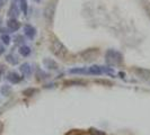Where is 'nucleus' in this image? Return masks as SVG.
I'll return each mask as SVG.
<instances>
[{
  "label": "nucleus",
  "mask_w": 150,
  "mask_h": 135,
  "mask_svg": "<svg viewBox=\"0 0 150 135\" xmlns=\"http://www.w3.org/2000/svg\"><path fill=\"white\" fill-rule=\"evenodd\" d=\"M2 39H4V42H5L6 44L9 43V37H8V36H2Z\"/></svg>",
  "instance_id": "dca6fc26"
},
{
  "label": "nucleus",
  "mask_w": 150,
  "mask_h": 135,
  "mask_svg": "<svg viewBox=\"0 0 150 135\" xmlns=\"http://www.w3.org/2000/svg\"><path fill=\"white\" fill-rule=\"evenodd\" d=\"M148 16H149V18H150V10H148Z\"/></svg>",
  "instance_id": "f3484780"
},
{
  "label": "nucleus",
  "mask_w": 150,
  "mask_h": 135,
  "mask_svg": "<svg viewBox=\"0 0 150 135\" xmlns=\"http://www.w3.org/2000/svg\"><path fill=\"white\" fill-rule=\"evenodd\" d=\"M8 80L13 83H17L21 81V77L17 75L16 72H10V73L8 75Z\"/></svg>",
  "instance_id": "9d476101"
},
{
  "label": "nucleus",
  "mask_w": 150,
  "mask_h": 135,
  "mask_svg": "<svg viewBox=\"0 0 150 135\" xmlns=\"http://www.w3.org/2000/svg\"><path fill=\"white\" fill-rule=\"evenodd\" d=\"M21 8H22V10L25 14L27 13V2H26V0H22L21 1Z\"/></svg>",
  "instance_id": "2eb2a0df"
},
{
  "label": "nucleus",
  "mask_w": 150,
  "mask_h": 135,
  "mask_svg": "<svg viewBox=\"0 0 150 135\" xmlns=\"http://www.w3.org/2000/svg\"><path fill=\"white\" fill-rule=\"evenodd\" d=\"M54 9H55L54 4H49V6H47V7H46V9H45V17H46L47 19L52 18L53 13H54Z\"/></svg>",
  "instance_id": "6e6552de"
},
{
  "label": "nucleus",
  "mask_w": 150,
  "mask_h": 135,
  "mask_svg": "<svg viewBox=\"0 0 150 135\" xmlns=\"http://www.w3.org/2000/svg\"><path fill=\"white\" fill-rule=\"evenodd\" d=\"M8 26L13 30H17L19 28V22H17V20H15V19H11L10 22H8Z\"/></svg>",
  "instance_id": "f8f14e48"
},
{
  "label": "nucleus",
  "mask_w": 150,
  "mask_h": 135,
  "mask_svg": "<svg viewBox=\"0 0 150 135\" xmlns=\"http://www.w3.org/2000/svg\"><path fill=\"white\" fill-rule=\"evenodd\" d=\"M135 75L142 79H148L150 77V70H147V69H142V68H137L134 69Z\"/></svg>",
  "instance_id": "7ed1b4c3"
},
{
  "label": "nucleus",
  "mask_w": 150,
  "mask_h": 135,
  "mask_svg": "<svg viewBox=\"0 0 150 135\" xmlns=\"http://www.w3.org/2000/svg\"><path fill=\"white\" fill-rule=\"evenodd\" d=\"M51 51L52 53L59 59H62V60H66L69 55V52H68L66 45L63 44L62 42H60L58 38H54L51 43Z\"/></svg>",
  "instance_id": "f257e3e1"
},
{
  "label": "nucleus",
  "mask_w": 150,
  "mask_h": 135,
  "mask_svg": "<svg viewBox=\"0 0 150 135\" xmlns=\"http://www.w3.org/2000/svg\"><path fill=\"white\" fill-rule=\"evenodd\" d=\"M21 71L24 75H30L32 72V68H30V63H24L21 65Z\"/></svg>",
  "instance_id": "1a4fd4ad"
},
{
  "label": "nucleus",
  "mask_w": 150,
  "mask_h": 135,
  "mask_svg": "<svg viewBox=\"0 0 150 135\" xmlns=\"http://www.w3.org/2000/svg\"><path fill=\"white\" fill-rule=\"evenodd\" d=\"M38 1H40V0H38Z\"/></svg>",
  "instance_id": "a211bd4d"
},
{
  "label": "nucleus",
  "mask_w": 150,
  "mask_h": 135,
  "mask_svg": "<svg viewBox=\"0 0 150 135\" xmlns=\"http://www.w3.org/2000/svg\"><path fill=\"white\" fill-rule=\"evenodd\" d=\"M123 62V58L119 52L114 51V50H108L106 52V63L108 65H119Z\"/></svg>",
  "instance_id": "f03ea898"
},
{
  "label": "nucleus",
  "mask_w": 150,
  "mask_h": 135,
  "mask_svg": "<svg viewBox=\"0 0 150 135\" xmlns=\"http://www.w3.org/2000/svg\"><path fill=\"white\" fill-rule=\"evenodd\" d=\"M90 135H105V133H103L102 131H99V129H94V128H91L89 131Z\"/></svg>",
  "instance_id": "4468645a"
},
{
  "label": "nucleus",
  "mask_w": 150,
  "mask_h": 135,
  "mask_svg": "<svg viewBox=\"0 0 150 135\" xmlns=\"http://www.w3.org/2000/svg\"><path fill=\"white\" fill-rule=\"evenodd\" d=\"M43 64H44L45 68H47V69H50V70H57V69L59 68L58 63L54 60H51V59H45V60L43 61Z\"/></svg>",
  "instance_id": "39448f33"
},
{
  "label": "nucleus",
  "mask_w": 150,
  "mask_h": 135,
  "mask_svg": "<svg viewBox=\"0 0 150 135\" xmlns=\"http://www.w3.org/2000/svg\"><path fill=\"white\" fill-rule=\"evenodd\" d=\"M24 32H25V35L30 38H34L35 37V34H36V30L33 26L30 25H25L24 27Z\"/></svg>",
  "instance_id": "20e7f679"
},
{
  "label": "nucleus",
  "mask_w": 150,
  "mask_h": 135,
  "mask_svg": "<svg viewBox=\"0 0 150 135\" xmlns=\"http://www.w3.org/2000/svg\"><path fill=\"white\" fill-rule=\"evenodd\" d=\"M98 54V51L97 50H88V51H86V52H83L81 55L83 56V59L85 60H93L94 58H95V55H97Z\"/></svg>",
  "instance_id": "423d86ee"
},
{
  "label": "nucleus",
  "mask_w": 150,
  "mask_h": 135,
  "mask_svg": "<svg viewBox=\"0 0 150 135\" xmlns=\"http://www.w3.org/2000/svg\"><path fill=\"white\" fill-rule=\"evenodd\" d=\"M88 73L94 75H99L103 73V70H102V67L99 65H91V67L88 69Z\"/></svg>",
  "instance_id": "0eeeda50"
},
{
  "label": "nucleus",
  "mask_w": 150,
  "mask_h": 135,
  "mask_svg": "<svg viewBox=\"0 0 150 135\" xmlns=\"http://www.w3.org/2000/svg\"><path fill=\"white\" fill-rule=\"evenodd\" d=\"M69 72H70L71 75H74V73L83 75V73H88V70H87V69H83V68H75V69H71Z\"/></svg>",
  "instance_id": "9b49d317"
},
{
  "label": "nucleus",
  "mask_w": 150,
  "mask_h": 135,
  "mask_svg": "<svg viewBox=\"0 0 150 135\" xmlns=\"http://www.w3.org/2000/svg\"><path fill=\"white\" fill-rule=\"evenodd\" d=\"M19 53L24 55V56H28L30 54V49L28 46H22L21 49H19Z\"/></svg>",
  "instance_id": "ddd939ff"
}]
</instances>
